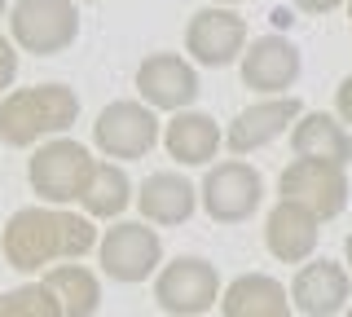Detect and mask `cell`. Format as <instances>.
Returning <instances> with one entry per match:
<instances>
[{"mask_svg": "<svg viewBox=\"0 0 352 317\" xmlns=\"http://www.w3.org/2000/svg\"><path fill=\"white\" fill-rule=\"evenodd\" d=\"M300 115H304L300 97H291V93H286V97H264V102L238 111V119L229 124V133H225V146L234 150V155H251V150L278 141L286 128H295Z\"/></svg>", "mask_w": 352, "mask_h": 317, "instance_id": "4fadbf2b", "label": "cell"}, {"mask_svg": "<svg viewBox=\"0 0 352 317\" xmlns=\"http://www.w3.org/2000/svg\"><path fill=\"white\" fill-rule=\"evenodd\" d=\"M185 49L198 67H234L247 53V23L229 5H207L185 23Z\"/></svg>", "mask_w": 352, "mask_h": 317, "instance_id": "ba28073f", "label": "cell"}, {"mask_svg": "<svg viewBox=\"0 0 352 317\" xmlns=\"http://www.w3.org/2000/svg\"><path fill=\"white\" fill-rule=\"evenodd\" d=\"M93 141L106 159H146L159 141V119L146 102H110L93 124Z\"/></svg>", "mask_w": 352, "mask_h": 317, "instance_id": "9c48e42d", "label": "cell"}, {"mask_svg": "<svg viewBox=\"0 0 352 317\" xmlns=\"http://www.w3.org/2000/svg\"><path fill=\"white\" fill-rule=\"evenodd\" d=\"M348 18H352V0H348Z\"/></svg>", "mask_w": 352, "mask_h": 317, "instance_id": "4dcf8cb0", "label": "cell"}, {"mask_svg": "<svg viewBox=\"0 0 352 317\" xmlns=\"http://www.w3.org/2000/svg\"><path fill=\"white\" fill-rule=\"evenodd\" d=\"M291 150H295V159H322V163H335V168H348L352 133L344 119H335L326 111H304L291 128Z\"/></svg>", "mask_w": 352, "mask_h": 317, "instance_id": "2e32d148", "label": "cell"}, {"mask_svg": "<svg viewBox=\"0 0 352 317\" xmlns=\"http://www.w3.org/2000/svg\"><path fill=\"white\" fill-rule=\"evenodd\" d=\"M220 128L212 115L203 111H176V119L168 128H163V146H168V155L176 163H185V168H203V163L216 159L220 150Z\"/></svg>", "mask_w": 352, "mask_h": 317, "instance_id": "d6986e66", "label": "cell"}, {"mask_svg": "<svg viewBox=\"0 0 352 317\" xmlns=\"http://www.w3.org/2000/svg\"><path fill=\"white\" fill-rule=\"evenodd\" d=\"M220 295V273L203 256H176L154 278V304L172 317H203Z\"/></svg>", "mask_w": 352, "mask_h": 317, "instance_id": "5b68a950", "label": "cell"}, {"mask_svg": "<svg viewBox=\"0 0 352 317\" xmlns=\"http://www.w3.org/2000/svg\"><path fill=\"white\" fill-rule=\"evenodd\" d=\"M273 23H278V27H291V23H295V18H291V14H286V9H273Z\"/></svg>", "mask_w": 352, "mask_h": 317, "instance_id": "484cf974", "label": "cell"}, {"mask_svg": "<svg viewBox=\"0 0 352 317\" xmlns=\"http://www.w3.org/2000/svg\"><path fill=\"white\" fill-rule=\"evenodd\" d=\"M5 5H9V0H0V18H5Z\"/></svg>", "mask_w": 352, "mask_h": 317, "instance_id": "f1b7e54d", "label": "cell"}, {"mask_svg": "<svg viewBox=\"0 0 352 317\" xmlns=\"http://www.w3.org/2000/svg\"><path fill=\"white\" fill-rule=\"evenodd\" d=\"M80 119V97L66 84H36L14 89L0 102V141L14 150L36 146L40 137H58Z\"/></svg>", "mask_w": 352, "mask_h": 317, "instance_id": "7a4b0ae2", "label": "cell"}, {"mask_svg": "<svg viewBox=\"0 0 352 317\" xmlns=\"http://www.w3.org/2000/svg\"><path fill=\"white\" fill-rule=\"evenodd\" d=\"M0 317H62V304L49 282H22L0 295Z\"/></svg>", "mask_w": 352, "mask_h": 317, "instance_id": "7402d4cb", "label": "cell"}, {"mask_svg": "<svg viewBox=\"0 0 352 317\" xmlns=\"http://www.w3.org/2000/svg\"><path fill=\"white\" fill-rule=\"evenodd\" d=\"M212 5H242V0H212Z\"/></svg>", "mask_w": 352, "mask_h": 317, "instance_id": "83f0119b", "label": "cell"}, {"mask_svg": "<svg viewBox=\"0 0 352 317\" xmlns=\"http://www.w3.org/2000/svg\"><path fill=\"white\" fill-rule=\"evenodd\" d=\"M84 212L97 216V221H110V216H119L124 207L132 203V181L128 172L119 168V163H97L93 177H88V190H84Z\"/></svg>", "mask_w": 352, "mask_h": 317, "instance_id": "44dd1931", "label": "cell"}, {"mask_svg": "<svg viewBox=\"0 0 352 317\" xmlns=\"http://www.w3.org/2000/svg\"><path fill=\"white\" fill-rule=\"evenodd\" d=\"M102 238L93 221L62 212V207H18L0 234V251H5L9 269L18 273H36L49 260H80Z\"/></svg>", "mask_w": 352, "mask_h": 317, "instance_id": "6da1fadb", "label": "cell"}, {"mask_svg": "<svg viewBox=\"0 0 352 317\" xmlns=\"http://www.w3.org/2000/svg\"><path fill=\"white\" fill-rule=\"evenodd\" d=\"M93 168H97V159L88 155V146H80V141H71V137H53L31 155L27 181L44 203L62 207V203H80L84 199Z\"/></svg>", "mask_w": 352, "mask_h": 317, "instance_id": "3957f363", "label": "cell"}, {"mask_svg": "<svg viewBox=\"0 0 352 317\" xmlns=\"http://www.w3.org/2000/svg\"><path fill=\"white\" fill-rule=\"evenodd\" d=\"M44 282H49V291L58 295L62 317H93L97 309H102V282H97L93 269L58 265V269L44 273Z\"/></svg>", "mask_w": 352, "mask_h": 317, "instance_id": "ffe728a7", "label": "cell"}, {"mask_svg": "<svg viewBox=\"0 0 352 317\" xmlns=\"http://www.w3.org/2000/svg\"><path fill=\"white\" fill-rule=\"evenodd\" d=\"M317 225L322 221H317L308 207L282 199L269 212V221H264V243H269V251L282 260V265H304V260L317 251Z\"/></svg>", "mask_w": 352, "mask_h": 317, "instance_id": "9a60e30c", "label": "cell"}, {"mask_svg": "<svg viewBox=\"0 0 352 317\" xmlns=\"http://www.w3.org/2000/svg\"><path fill=\"white\" fill-rule=\"evenodd\" d=\"M9 31H14V45L36 58L66 53L80 36L75 0H18L9 9Z\"/></svg>", "mask_w": 352, "mask_h": 317, "instance_id": "277c9868", "label": "cell"}, {"mask_svg": "<svg viewBox=\"0 0 352 317\" xmlns=\"http://www.w3.org/2000/svg\"><path fill=\"white\" fill-rule=\"evenodd\" d=\"M300 71L304 58L286 36H260L242 53V84L264 97H286V89H295V80H300Z\"/></svg>", "mask_w": 352, "mask_h": 317, "instance_id": "8fae6325", "label": "cell"}, {"mask_svg": "<svg viewBox=\"0 0 352 317\" xmlns=\"http://www.w3.org/2000/svg\"><path fill=\"white\" fill-rule=\"evenodd\" d=\"M137 207L150 225H185L198 207V190L181 172H150V177L141 181Z\"/></svg>", "mask_w": 352, "mask_h": 317, "instance_id": "ac0fdd59", "label": "cell"}, {"mask_svg": "<svg viewBox=\"0 0 352 317\" xmlns=\"http://www.w3.org/2000/svg\"><path fill=\"white\" fill-rule=\"evenodd\" d=\"M291 304L304 317H335L352 304V278L335 260H308L291 282Z\"/></svg>", "mask_w": 352, "mask_h": 317, "instance_id": "5bb4252c", "label": "cell"}, {"mask_svg": "<svg viewBox=\"0 0 352 317\" xmlns=\"http://www.w3.org/2000/svg\"><path fill=\"white\" fill-rule=\"evenodd\" d=\"M198 199H203L207 216L216 225H242L256 216V207L264 199V177L242 159H225L216 168H207Z\"/></svg>", "mask_w": 352, "mask_h": 317, "instance_id": "8992f818", "label": "cell"}, {"mask_svg": "<svg viewBox=\"0 0 352 317\" xmlns=\"http://www.w3.org/2000/svg\"><path fill=\"white\" fill-rule=\"evenodd\" d=\"M282 199L308 207L317 221H335L339 212L348 207V177L344 168L322 159H295L282 168Z\"/></svg>", "mask_w": 352, "mask_h": 317, "instance_id": "30bf717a", "label": "cell"}, {"mask_svg": "<svg viewBox=\"0 0 352 317\" xmlns=\"http://www.w3.org/2000/svg\"><path fill=\"white\" fill-rule=\"evenodd\" d=\"M344 256H348V269H352V234H348V243H344Z\"/></svg>", "mask_w": 352, "mask_h": 317, "instance_id": "4316f807", "label": "cell"}, {"mask_svg": "<svg viewBox=\"0 0 352 317\" xmlns=\"http://www.w3.org/2000/svg\"><path fill=\"white\" fill-rule=\"evenodd\" d=\"M88 5H97V0H88Z\"/></svg>", "mask_w": 352, "mask_h": 317, "instance_id": "1f68e13d", "label": "cell"}, {"mask_svg": "<svg viewBox=\"0 0 352 317\" xmlns=\"http://www.w3.org/2000/svg\"><path fill=\"white\" fill-rule=\"evenodd\" d=\"M14 80H18V49H14V40L0 36V93H5Z\"/></svg>", "mask_w": 352, "mask_h": 317, "instance_id": "603a6c76", "label": "cell"}, {"mask_svg": "<svg viewBox=\"0 0 352 317\" xmlns=\"http://www.w3.org/2000/svg\"><path fill=\"white\" fill-rule=\"evenodd\" d=\"M344 317H352V304H348V309H344Z\"/></svg>", "mask_w": 352, "mask_h": 317, "instance_id": "f546056e", "label": "cell"}, {"mask_svg": "<svg viewBox=\"0 0 352 317\" xmlns=\"http://www.w3.org/2000/svg\"><path fill=\"white\" fill-rule=\"evenodd\" d=\"M137 93L154 111H185L198 97V75L181 53H150L137 67Z\"/></svg>", "mask_w": 352, "mask_h": 317, "instance_id": "7c38bea8", "label": "cell"}, {"mask_svg": "<svg viewBox=\"0 0 352 317\" xmlns=\"http://www.w3.org/2000/svg\"><path fill=\"white\" fill-rule=\"evenodd\" d=\"M97 256H102V269L110 282L132 287V282H146L163 265V238L146 221H119L97 243Z\"/></svg>", "mask_w": 352, "mask_h": 317, "instance_id": "52a82bcc", "label": "cell"}, {"mask_svg": "<svg viewBox=\"0 0 352 317\" xmlns=\"http://www.w3.org/2000/svg\"><path fill=\"white\" fill-rule=\"evenodd\" d=\"M335 111H339V119L352 128V75H344V84L335 89Z\"/></svg>", "mask_w": 352, "mask_h": 317, "instance_id": "cb8c5ba5", "label": "cell"}, {"mask_svg": "<svg viewBox=\"0 0 352 317\" xmlns=\"http://www.w3.org/2000/svg\"><path fill=\"white\" fill-rule=\"evenodd\" d=\"M344 0H295V9H304V14H330V9H339Z\"/></svg>", "mask_w": 352, "mask_h": 317, "instance_id": "d4e9b609", "label": "cell"}, {"mask_svg": "<svg viewBox=\"0 0 352 317\" xmlns=\"http://www.w3.org/2000/svg\"><path fill=\"white\" fill-rule=\"evenodd\" d=\"M220 313L225 317H295V304L278 278H269V273H242L220 295Z\"/></svg>", "mask_w": 352, "mask_h": 317, "instance_id": "e0dca14e", "label": "cell"}]
</instances>
